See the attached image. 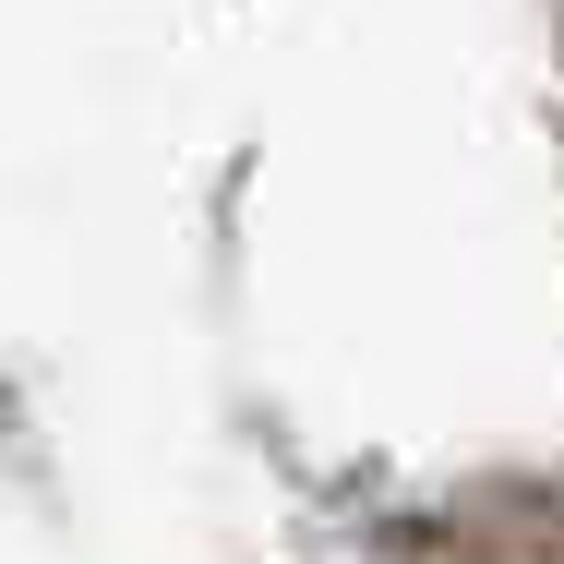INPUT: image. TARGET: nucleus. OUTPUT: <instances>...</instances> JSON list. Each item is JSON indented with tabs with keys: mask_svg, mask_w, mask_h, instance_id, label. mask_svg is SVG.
<instances>
[{
	"mask_svg": "<svg viewBox=\"0 0 564 564\" xmlns=\"http://www.w3.org/2000/svg\"><path fill=\"white\" fill-rule=\"evenodd\" d=\"M553 48H564V0H553Z\"/></svg>",
	"mask_w": 564,
	"mask_h": 564,
	"instance_id": "f257e3e1",
	"label": "nucleus"
}]
</instances>
